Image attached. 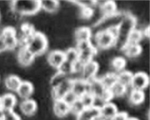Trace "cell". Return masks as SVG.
I'll return each instance as SVG.
<instances>
[{"instance_id": "cell-1", "label": "cell", "mask_w": 150, "mask_h": 120, "mask_svg": "<svg viewBox=\"0 0 150 120\" xmlns=\"http://www.w3.org/2000/svg\"><path fill=\"white\" fill-rule=\"evenodd\" d=\"M25 46L36 58L45 54L48 47L45 34L35 31L26 40Z\"/></svg>"}, {"instance_id": "cell-2", "label": "cell", "mask_w": 150, "mask_h": 120, "mask_svg": "<svg viewBox=\"0 0 150 120\" xmlns=\"http://www.w3.org/2000/svg\"><path fill=\"white\" fill-rule=\"evenodd\" d=\"M10 7L20 17L31 16L41 11L40 1H11Z\"/></svg>"}, {"instance_id": "cell-3", "label": "cell", "mask_w": 150, "mask_h": 120, "mask_svg": "<svg viewBox=\"0 0 150 120\" xmlns=\"http://www.w3.org/2000/svg\"><path fill=\"white\" fill-rule=\"evenodd\" d=\"M88 83V93L94 98H100L105 102H110L112 100V96L108 90L104 87L99 79L96 77Z\"/></svg>"}, {"instance_id": "cell-4", "label": "cell", "mask_w": 150, "mask_h": 120, "mask_svg": "<svg viewBox=\"0 0 150 120\" xmlns=\"http://www.w3.org/2000/svg\"><path fill=\"white\" fill-rule=\"evenodd\" d=\"M0 37L6 51H14L19 46L16 31L14 27H4L0 34Z\"/></svg>"}, {"instance_id": "cell-5", "label": "cell", "mask_w": 150, "mask_h": 120, "mask_svg": "<svg viewBox=\"0 0 150 120\" xmlns=\"http://www.w3.org/2000/svg\"><path fill=\"white\" fill-rule=\"evenodd\" d=\"M116 37L108 30L101 31L96 33L95 43L98 49L107 50L115 46Z\"/></svg>"}, {"instance_id": "cell-6", "label": "cell", "mask_w": 150, "mask_h": 120, "mask_svg": "<svg viewBox=\"0 0 150 120\" xmlns=\"http://www.w3.org/2000/svg\"><path fill=\"white\" fill-rule=\"evenodd\" d=\"M149 84V78L145 72H139L133 75L130 86L133 90L142 91L148 87Z\"/></svg>"}, {"instance_id": "cell-7", "label": "cell", "mask_w": 150, "mask_h": 120, "mask_svg": "<svg viewBox=\"0 0 150 120\" xmlns=\"http://www.w3.org/2000/svg\"><path fill=\"white\" fill-rule=\"evenodd\" d=\"M99 65L96 61L88 62L84 65L82 72V79L89 82L96 78L99 70Z\"/></svg>"}, {"instance_id": "cell-8", "label": "cell", "mask_w": 150, "mask_h": 120, "mask_svg": "<svg viewBox=\"0 0 150 120\" xmlns=\"http://www.w3.org/2000/svg\"><path fill=\"white\" fill-rule=\"evenodd\" d=\"M36 57L25 46L19 48L17 54V60L22 67H27L33 64Z\"/></svg>"}, {"instance_id": "cell-9", "label": "cell", "mask_w": 150, "mask_h": 120, "mask_svg": "<svg viewBox=\"0 0 150 120\" xmlns=\"http://www.w3.org/2000/svg\"><path fill=\"white\" fill-rule=\"evenodd\" d=\"M72 85V80L67 78L58 86L52 89V96L54 100H62L65 94L71 91Z\"/></svg>"}, {"instance_id": "cell-10", "label": "cell", "mask_w": 150, "mask_h": 120, "mask_svg": "<svg viewBox=\"0 0 150 120\" xmlns=\"http://www.w3.org/2000/svg\"><path fill=\"white\" fill-rule=\"evenodd\" d=\"M47 61L51 67L58 69L65 61L64 52L59 50L52 51L48 54Z\"/></svg>"}, {"instance_id": "cell-11", "label": "cell", "mask_w": 150, "mask_h": 120, "mask_svg": "<svg viewBox=\"0 0 150 120\" xmlns=\"http://www.w3.org/2000/svg\"><path fill=\"white\" fill-rule=\"evenodd\" d=\"M34 92L33 84L28 81H22L16 93L21 99H31Z\"/></svg>"}, {"instance_id": "cell-12", "label": "cell", "mask_w": 150, "mask_h": 120, "mask_svg": "<svg viewBox=\"0 0 150 120\" xmlns=\"http://www.w3.org/2000/svg\"><path fill=\"white\" fill-rule=\"evenodd\" d=\"M119 112L115 104L109 102L100 108V114L103 120H111Z\"/></svg>"}, {"instance_id": "cell-13", "label": "cell", "mask_w": 150, "mask_h": 120, "mask_svg": "<svg viewBox=\"0 0 150 120\" xmlns=\"http://www.w3.org/2000/svg\"><path fill=\"white\" fill-rule=\"evenodd\" d=\"M53 110L56 116L62 118L70 113V106L62 100H54Z\"/></svg>"}, {"instance_id": "cell-14", "label": "cell", "mask_w": 150, "mask_h": 120, "mask_svg": "<svg viewBox=\"0 0 150 120\" xmlns=\"http://www.w3.org/2000/svg\"><path fill=\"white\" fill-rule=\"evenodd\" d=\"M37 104L33 99L23 100L20 104V108L23 115L26 116H32L37 110Z\"/></svg>"}, {"instance_id": "cell-15", "label": "cell", "mask_w": 150, "mask_h": 120, "mask_svg": "<svg viewBox=\"0 0 150 120\" xmlns=\"http://www.w3.org/2000/svg\"><path fill=\"white\" fill-rule=\"evenodd\" d=\"M1 109L3 112L14 111L17 104L16 96L12 93H6L1 96Z\"/></svg>"}, {"instance_id": "cell-16", "label": "cell", "mask_w": 150, "mask_h": 120, "mask_svg": "<svg viewBox=\"0 0 150 120\" xmlns=\"http://www.w3.org/2000/svg\"><path fill=\"white\" fill-rule=\"evenodd\" d=\"M100 117L99 108L93 106L85 108L76 116V120H97Z\"/></svg>"}, {"instance_id": "cell-17", "label": "cell", "mask_w": 150, "mask_h": 120, "mask_svg": "<svg viewBox=\"0 0 150 120\" xmlns=\"http://www.w3.org/2000/svg\"><path fill=\"white\" fill-rule=\"evenodd\" d=\"M71 91L80 98L83 95L88 93V83L82 79L74 80Z\"/></svg>"}, {"instance_id": "cell-18", "label": "cell", "mask_w": 150, "mask_h": 120, "mask_svg": "<svg viewBox=\"0 0 150 120\" xmlns=\"http://www.w3.org/2000/svg\"><path fill=\"white\" fill-rule=\"evenodd\" d=\"M22 81V80L19 76L14 74H10L4 79V86L11 92L16 93Z\"/></svg>"}, {"instance_id": "cell-19", "label": "cell", "mask_w": 150, "mask_h": 120, "mask_svg": "<svg viewBox=\"0 0 150 120\" xmlns=\"http://www.w3.org/2000/svg\"><path fill=\"white\" fill-rule=\"evenodd\" d=\"M99 13L104 18L110 17L118 14L117 5L113 1H105L104 4L99 7Z\"/></svg>"}, {"instance_id": "cell-20", "label": "cell", "mask_w": 150, "mask_h": 120, "mask_svg": "<svg viewBox=\"0 0 150 120\" xmlns=\"http://www.w3.org/2000/svg\"><path fill=\"white\" fill-rule=\"evenodd\" d=\"M123 53L130 59H135L141 54L142 48L140 45L126 43L121 49Z\"/></svg>"}, {"instance_id": "cell-21", "label": "cell", "mask_w": 150, "mask_h": 120, "mask_svg": "<svg viewBox=\"0 0 150 120\" xmlns=\"http://www.w3.org/2000/svg\"><path fill=\"white\" fill-rule=\"evenodd\" d=\"M92 31L89 27H81L76 29L74 36L76 43L91 41Z\"/></svg>"}, {"instance_id": "cell-22", "label": "cell", "mask_w": 150, "mask_h": 120, "mask_svg": "<svg viewBox=\"0 0 150 120\" xmlns=\"http://www.w3.org/2000/svg\"><path fill=\"white\" fill-rule=\"evenodd\" d=\"M79 60L83 64H85L93 60V58L98 53V50L93 45H92L88 48L79 52Z\"/></svg>"}, {"instance_id": "cell-23", "label": "cell", "mask_w": 150, "mask_h": 120, "mask_svg": "<svg viewBox=\"0 0 150 120\" xmlns=\"http://www.w3.org/2000/svg\"><path fill=\"white\" fill-rule=\"evenodd\" d=\"M60 3L57 1H40V5L41 10H43L48 14H54L57 12Z\"/></svg>"}, {"instance_id": "cell-24", "label": "cell", "mask_w": 150, "mask_h": 120, "mask_svg": "<svg viewBox=\"0 0 150 120\" xmlns=\"http://www.w3.org/2000/svg\"><path fill=\"white\" fill-rule=\"evenodd\" d=\"M128 98L131 105H140L145 101V95L142 91L133 90L128 96Z\"/></svg>"}, {"instance_id": "cell-25", "label": "cell", "mask_w": 150, "mask_h": 120, "mask_svg": "<svg viewBox=\"0 0 150 120\" xmlns=\"http://www.w3.org/2000/svg\"><path fill=\"white\" fill-rule=\"evenodd\" d=\"M108 91L112 99L120 98L125 95L126 87L117 81L108 89Z\"/></svg>"}, {"instance_id": "cell-26", "label": "cell", "mask_w": 150, "mask_h": 120, "mask_svg": "<svg viewBox=\"0 0 150 120\" xmlns=\"http://www.w3.org/2000/svg\"><path fill=\"white\" fill-rule=\"evenodd\" d=\"M143 34L141 30L135 28L132 30L128 34L127 38V43L131 44L140 45L143 40Z\"/></svg>"}, {"instance_id": "cell-27", "label": "cell", "mask_w": 150, "mask_h": 120, "mask_svg": "<svg viewBox=\"0 0 150 120\" xmlns=\"http://www.w3.org/2000/svg\"><path fill=\"white\" fill-rule=\"evenodd\" d=\"M134 74L130 71L124 70L117 74V81L125 87L130 86Z\"/></svg>"}, {"instance_id": "cell-28", "label": "cell", "mask_w": 150, "mask_h": 120, "mask_svg": "<svg viewBox=\"0 0 150 120\" xmlns=\"http://www.w3.org/2000/svg\"><path fill=\"white\" fill-rule=\"evenodd\" d=\"M98 79L100 80L104 87L108 90L117 82V74L113 72H107Z\"/></svg>"}, {"instance_id": "cell-29", "label": "cell", "mask_w": 150, "mask_h": 120, "mask_svg": "<svg viewBox=\"0 0 150 120\" xmlns=\"http://www.w3.org/2000/svg\"><path fill=\"white\" fill-rule=\"evenodd\" d=\"M110 65L113 70L119 73L124 70L127 65V62L125 58L122 57H116L111 60Z\"/></svg>"}, {"instance_id": "cell-30", "label": "cell", "mask_w": 150, "mask_h": 120, "mask_svg": "<svg viewBox=\"0 0 150 120\" xmlns=\"http://www.w3.org/2000/svg\"><path fill=\"white\" fill-rule=\"evenodd\" d=\"M68 78V77L67 76L57 71V72L54 73L51 76L49 81L50 86L52 89H54L58 86Z\"/></svg>"}, {"instance_id": "cell-31", "label": "cell", "mask_w": 150, "mask_h": 120, "mask_svg": "<svg viewBox=\"0 0 150 120\" xmlns=\"http://www.w3.org/2000/svg\"><path fill=\"white\" fill-rule=\"evenodd\" d=\"M65 60L71 64H74L79 59V53L75 48H69L64 52Z\"/></svg>"}, {"instance_id": "cell-32", "label": "cell", "mask_w": 150, "mask_h": 120, "mask_svg": "<svg viewBox=\"0 0 150 120\" xmlns=\"http://www.w3.org/2000/svg\"><path fill=\"white\" fill-rule=\"evenodd\" d=\"M57 70L59 72L69 77L73 72V65L65 60Z\"/></svg>"}, {"instance_id": "cell-33", "label": "cell", "mask_w": 150, "mask_h": 120, "mask_svg": "<svg viewBox=\"0 0 150 120\" xmlns=\"http://www.w3.org/2000/svg\"><path fill=\"white\" fill-rule=\"evenodd\" d=\"M85 109V107L79 98L72 105L70 106V113L76 116Z\"/></svg>"}, {"instance_id": "cell-34", "label": "cell", "mask_w": 150, "mask_h": 120, "mask_svg": "<svg viewBox=\"0 0 150 120\" xmlns=\"http://www.w3.org/2000/svg\"><path fill=\"white\" fill-rule=\"evenodd\" d=\"M79 99L85 108L93 106L94 97L90 93L84 94Z\"/></svg>"}, {"instance_id": "cell-35", "label": "cell", "mask_w": 150, "mask_h": 120, "mask_svg": "<svg viewBox=\"0 0 150 120\" xmlns=\"http://www.w3.org/2000/svg\"><path fill=\"white\" fill-rule=\"evenodd\" d=\"M79 98H78L77 96L72 92V91H70L68 92L67 94H65V95L63 97L62 100L64 102L70 106Z\"/></svg>"}, {"instance_id": "cell-36", "label": "cell", "mask_w": 150, "mask_h": 120, "mask_svg": "<svg viewBox=\"0 0 150 120\" xmlns=\"http://www.w3.org/2000/svg\"><path fill=\"white\" fill-rule=\"evenodd\" d=\"M93 10L92 8L86 7V8H82L81 11L79 13L80 17L83 20H88L91 19L93 16Z\"/></svg>"}, {"instance_id": "cell-37", "label": "cell", "mask_w": 150, "mask_h": 120, "mask_svg": "<svg viewBox=\"0 0 150 120\" xmlns=\"http://www.w3.org/2000/svg\"><path fill=\"white\" fill-rule=\"evenodd\" d=\"M74 4L77 5L81 8L90 7L92 8L96 6V1H69Z\"/></svg>"}, {"instance_id": "cell-38", "label": "cell", "mask_w": 150, "mask_h": 120, "mask_svg": "<svg viewBox=\"0 0 150 120\" xmlns=\"http://www.w3.org/2000/svg\"><path fill=\"white\" fill-rule=\"evenodd\" d=\"M4 112L3 120H21V117L14 111Z\"/></svg>"}, {"instance_id": "cell-39", "label": "cell", "mask_w": 150, "mask_h": 120, "mask_svg": "<svg viewBox=\"0 0 150 120\" xmlns=\"http://www.w3.org/2000/svg\"><path fill=\"white\" fill-rule=\"evenodd\" d=\"M128 114L127 112H118L115 116L111 120H128L129 118Z\"/></svg>"}, {"instance_id": "cell-40", "label": "cell", "mask_w": 150, "mask_h": 120, "mask_svg": "<svg viewBox=\"0 0 150 120\" xmlns=\"http://www.w3.org/2000/svg\"><path fill=\"white\" fill-rule=\"evenodd\" d=\"M5 46H4V44L2 42L1 38L0 37V53H2L6 51Z\"/></svg>"}, {"instance_id": "cell-41", "label": "cell", "mask_w": 150, "mask_h": 120, "mask_svg": "<svg viewBox=\"0 0 150 120\" xmlns=\"http://www.w3.org/2000/svg\"><path fill=\"white\" fill-rule=\"evenodd\" d=\"M4 114V112L2 111V110H0V120H3Z\"/></svg>"}, {"instance_id": "cell-42", "label": "cell", "mask_w": 150, "mask_h": 120, "mask_svg": "<svg viewBox=\"0 0 150 120\" xmlns=\"http://www.w3.org/2000/svg\"><path fill=\"white\" fill-rule=\"evenodd\" d=\"M128 120H139L135 117H129Z\"/></svg>"}, {"instance_id": "cell-43", "label": "cell", "mask_w": 150, "mask_h": 120, "mask_svg": "<svg viewBox=\"0 0 150 120\" xmlns=\"http://www.w3.org/2000/svg\"><path fill=\"white\" fill-rule=\"evenodd\" d=\"M1 109V96H0V110ZM2 110V109H1Z\"/></svg>"}, {"instance_id": "cell-44", "label": "cell", "mask_w": 150, "mask_h": 120, "mask_svg": "<svg viewBox=\"0 0 150 120\" xmlns=\"http://www.w3.org/2000/svg\"><path fill=\"white\" fill-rule=\"evenodd\" d=\"M1 13H0V21H1Z\"/></svg>"}]
</instances>
